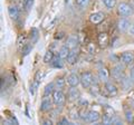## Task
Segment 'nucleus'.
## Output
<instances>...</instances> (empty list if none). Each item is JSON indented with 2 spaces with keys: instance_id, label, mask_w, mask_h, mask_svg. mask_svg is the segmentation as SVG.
I'll return each instance as SVG.
<instances>
[{
  "instance_id": "23",
  "label": "nucleus",
  "mask_w": 134,
  "mask_h": 125,
  "mask_svg": "<svg viewBox=\"0 0 134 125\" xmlns=\"http://www.w3.org/2000/svg\"><path fill=\"white\" fill-rule=\"evenodd\" d=\"M54 52L52 50V49H48L47 52L45 53L44 55V62H46V64H48V62H52V60L54 59Z\"/></svg>"
},
{
  "instance_id": "10",
  "label": "nucleus",
  "mask_w": 134,
  "mask_h": 125,
  "mask_svg": "<svg viewBox=\"0 0 134 125\" xmlns=\"http://www.w3.org/2000/svg\"><path fill=\"white\" fill-rule=\"evenodd\" d=\"M114 116V111L110 106H105L104 108V115H103V122L104 124H111V121Z\"/></svg>"
},
{
  "instance_id": "22",
  "label": "nucleus",
  "mask_w": 134,
  "mask_h": 125,
  "mask_svg": "<svg viewBox=\"0 0 134 125\" xmlns=\"http://www.w3.org/2000/svg\"><path fill=\"white\" fill-rule=\"evenodd\" d=\"M52 66H53V67H56V68H63V67H64V62H63V59H62L59 56L54 57V59L52 60Z\"/></svg>"
},
{
  "instance_id": "14",
  "label": "nucleus",
  "mask_w": 134,
  "mask_h": 125,
  "mask_svg": "<svg viewBox=\"0 0 134 125\" xmlns=\"http://www.w3.org/2000/svg\"><path fill=\"white\" fill-rule=\"evenodd\" d=\"M79 97H81L79 90L76 88V87L70 86V88L68 90V99L70 102H75V101H77V99H79Z\"/></svg>"
},
{
  "instance_id": "16",
  "label": "nucleus",
  "mask_w": 134,
  "mask_h": 125,
  "mask_svg": "<svg viewBox=\"0 0 134 125\" xmlns=\"http://www.w3.org/2000/svg\"><path fill=\"white\" fill-rule=\"evenodd\" d=\"M78 37L77 35H70L68 38H67V41H66V46L68 47L69 49H73V48H76L77 47V44H78Z\"/></svg>"
},
{
  "instance_id": "31",
  "label": "nucleus",
  "mask_w": 134,
  "mask_h": 125,
  "mask_svg": "<svg viewBox=\"0 0 134 125\" xmlns=\"http://www.w3.org/2000/svg\"><path fill=\"white\" fill-rule=\"evenodd\" d=\"M111 124H122V121L120 120V117H117L116 115H114L111 121Z\"/></svg>"
},
{
  "instance_id": "4",
  "label": "nucleus",
  "mask_w": 134,
  "mask_h": 125,
  "mask_svg": "<svg viewBox=\"0 0 134 125\" xmlns=\"http://www.w3.org/2000/svg\"><path fill=\"white\" fill-rule=\"evenodd\" d=\"M53 105H54L53 97H50V95H44L43 99H41V103H40V111L45 112V113L52 111Z\"/></svg>"
},
{
  "instance_id": "18",
  "label": "nucleus",
  "mask_w": 134,
  "mask_h": 125,
  "mask_svg": "<svg viewBox=\"0 0 134 125\" xmlns=\"http://www.w3.org/2000/svg\"><path fill=\"white\" fill-rule=\"evenodd\" d=\"M108 40H110V38H108V35L106 34V32H99V35L97 37V41H98V44L99 46L102 48H105L106 46L108 45Z\"/></svg>"
},
{
  "instance_id": "21",
  "label": "nucleus",
  "mask_w": 134,
  "mask_h": 125,
  "mask_svg": "<svg viewBox=\"0 0 134 125\" xmlns=\"http://www.w3.org/2000/svg\"><path fill=\"white\" fill-rule=\"evenodd\" d=\"M30 41L31 44H36L37 40L39 38V32H38V29L37 28H31L30 29Z\"/></svg>"
},
{
  "instance_id": "8",
  "label": "nucleus",
  "mask_w": 134,
  "mask_h": 125,
  "mask_svg": "<svg viewBox=\"0 0 134 125\" xmlns=\"http://www.w3.org/2000/svg\"><path fill=\"white\" fill-rule=\"evenodd\" d=\"M121 61L124 65H131L134 61V52H124L121 55Z\"/></svg>"
},
{
  "instance_id": "33",
  "label": "nucleus",
  "mask_w": 134,
  "mask_h": 125,
  "mask_svg": "<svg viewBox=\"0 0 134 125\" xmlns=\"http://www.w3.org/2000/svg\"><path fill=\"white\" fill-rule=\"evenodd\" d=\"M126 120L129 122H132L133 121V113L131 111H126Z\"/></svg>"
},
{
  "instance_id": "11",
  "label": "nucleus",
  "mask_w": 134,
  "mask_h": 125,
  "mask_svg": "<svg viewBox=\"0 0 134 125\" xmlns=\"http://www.w3.org/2000/svg\"><path fill=\"white\" fill-rule=\"evenodd\" d=\"M66 81H67V84L69 86H73V87H77L79 84H81V77H79L76 73L68 75Z\"/></svg>"
},
{
  "instance_id": "1",
  "label": "nucleus",
  "mask_w": 134,
  "mask_h": 125,
  "mask_svg": "<svg viewBox=\"0 0 134 125\" xmlns=\"http://www.w3.org/2000/svg\"><path fill=\"white\" fill-rule=\"evenodd\" d=\"M117 12H119L121 17H130V16L133 15L134 9L127 2H120L117 5Z\"/></svg>"
},
{
  "instance_id": "20",
  "label": "nucleus",
  "mask_w": 134,
  "mask_h": 125,
  "mask_svg": "<svg viewBox=\"0 0 134 125\" xmlns=\"http://www.w3.org/2000/svg\"><path fill=\"white\" fill-rule=\"evenodd\" d=\"M66 82L63 77H58L56 78V81L54 82V84H55V89H58V90H63L64 89V87L66 85Z\"/></svg>"
},
{
  "instance_id": "2",
  "label": "nucleus",
  "mask_w": 134,
  "mask_h": 125,
  "mask_svg": "<svg viewBox=\"0 0 134 125\" xmlns=\"http://www.w3.org/2000/svg\"><path fill=\"white\" fill-rule=\"evenodd\" d=\"M52 95H53L54 105H56L57 107H62V106L65 105V103H66V96H65V94L63 93V90L55 89Z\"/></svg>"
},
{
  "instance_id": "29",
  "label": "nucleus",
  "mask_w": 134,
  "mask_h": 125,
  "mask_svg": "<svg viewBox=\"0 0 134 125\" xmlns=\"http://www.w3.org/2000/svg\"><path fill=\"white\" fill-rule=\"evenodd\" d=\"M34 5V0H24L23 1V7L25 11H29L31 9V7Z\"/></svg>"
},
{
  "instance_id": "27",
  "label": "nucleus",
  "mask_w": 134,
  "mask_h": 125,
  "mask_svg": "<svg viewBox=\"0 0 134 125\" xmlns=\"http://www.w3.org/2000/svg\"><path fill=\"white\" fill-rule=\"evenodd\" d=\"M90 2H91V0H75V5H76L78 8H82V9L88 7Z\"/></svg>"
},
{
  "instance_id": "36",
  "label": "nucleus",
  "mask_w": 134,
  "mask_h": 125,
  "mask_svg": "<svg viewBox=\"0 0 134 125\" xmlns=\"http://www.w3.org/2000/svg\"><path fill=\"white\" fill-rule=\"evenodd\" d=\"M43 124H45V125H52L53 122H52L50 120H44V121H43Z\"/></svg>"
},
{
  "instance_id": "19",
  "label": "nucleus",
  "mask_w": 134,
  "mask_h": 125,
  "mask_svg": "<svg viewBox=\"0 0 134 125\" xmlns=\"http://www.w3.org/2000/svg\"><path fill=\"white\" fill-rule=\"evenodd\" d=\"M69 52H70V49L67 47L66 45H64V46H62L59 48V50H58V56H59L63 60H65V59H67V57H68Z\"/></svg>"
},
{
  "instance_id": "35",
  "label": "nucleus",
  "mask_w": 134,
  "mask_h": 125,
  "mask_svg": "<svg viewBox=\"0 0 134 125\" xmlns=\"http://www.w3.org/2000/svg\"><path fill=\"white\" fill-rule=\"evenodd\" d=\"M59 124L65 125V124H70V123H69V121L67 120V117H63V118L59 121Z\"/></svg>"
},
{
  "instance_id": "32",
  "label": "nucleus",
  "mask_w": 134,
  "mask_h": 125,
  "mask_svg": "<svg viewBox=\"0 0 134 125\" xmlns=\"http://www.w3.org/2000/svg\"><path fill=\"white\" fill-rule=\"evenodd\" d=\"M87 52H88L90 54H93L95 52V46H94V44L90 43L88 45H87Z\"/></svg>"
},
{
  "instance_id": "28",
  "label": "nucleus",
  "mask_w": 134,
  "mask_h": 125,
  "mask_svg": "<svg viewBox=\"0 0 134 125\" xmlns=\"http://www.w3.org/2000/svg\"><path fill=\"white\" fill-rule=\"evenodd\" d=\"M102 1L107 9H113L116 6V0H102Z\"/></svg>"
},
{
  "instance_id": "15",
  "label": "nucleus",
  "mask_w": 134,
  "mask_h": 125,
  "mask_svg": "<svg viewBox=\"0 0 134 125\" xmlns=\"http://www.w3.org/2000/svg\"><path fill=\"white\" fill-rule=\"evenodd\" d=\"M100 118V115L98 112L96 111H90L87 112V115H86V122L88 123H94V122H97V121Z\"/></svg>"
},
{
  "instance_id": "37",
  "label": "nucleus",
  "mask_w": 134,
  "mask_h": 125,
  "mask_svg": "<svg viewBox=\"0 0 134 125\" xmlns=\"http://www.w3.org/2000/svg\"><path fill=\"white\" fill-rule=\"evenodd\" d=\"M130 76H131V79L134 82V68H132V70H131V74H130Z\"/></svg>"
},
{
  "instance_id": "13",
  "label": "nucleus",
  "mask_w": 134,
  "mask_h": 125,
  "mask_svg": "<svg viewBox=\"0 0 134 125\" xmlns=\"http://www.w3.org/2000/svg\"><path fill=\"white\" fill-rule=\"evenodd\" d=\"M78 49L77 48H73V49H70V52H69V55L68 57H67V62H68L69 65H74V64H76L77 60H78Z\"/></svg>"
},
{
  "instance_id": "26",
  "label": "nucleus",
  "mask_w": 134,
  "mask_h": 125,
  "mask_svg": "<svg viewBox=\"0 0 134 125\" xmlns=\"http://www.w3.org/2000/svg\"><path fill=\"white\" fill-rule=\"evenodd\" d=\"M55 90V84L54 83H49L48 85H46L45 89H44V95H50L54 93Z\"/></svg>"
},
{
  "instance_id": "38",
  "label": "nucleus",
  "mask_w": 134,
  "mask_h": 125,
  "mask_svg": "<svg viewBox=\"0 0 134 125\" xmlns=\"http://www.w3.org/2000/svg\"><path fill=\"white\" fill-rule=\"evenodd\" d=\"M59 36H56V38H58V39H60V38H63V37H64V32H59V34H58Z\"/></svg>"
},
{
  "instance_id": "39",
  "label": "nucleus",
  "mask_w": 134,
  "mask_h": 125,
  "mask_svg": "<svg viewBox=\"0 0 134 125\" xmlns=\"http://www.w3.org/2000/svg\"><path fill=\"white\" fill-rule=\"evenodd\" d=\"M132 3H133V7H134V0H132Z\"/></svg>"
},
{
  "instance_id": "12",
  "label": "nucleus",
  "mask_w": 134,
  "mask_h": 125,
  "mask_svg": "<svg viewBox=\"0 0 134 125\" xmlns=\"http://www.w3.org/2000/svg\"><path fill=\"white\" fill-rule=\"evenodd\" d=\"M110 76H111V73L106 67L99 68V70H98V78H99V81L102 83H104V84L107 83L108 79H110Z\"/></svg>"
},
{
  "instance_id": "24",
  "label": "nucleus",
  "mask_w": 134,
  "mask_h": 125,
  "mask_svg": "<svg viewBox=\"0 0 134 125\" xmlns=\"http://www.w3.org/2000/svg\"><path fill=\"white\" fill-rule=\"evenodd\" d=\"M27 45V36L26 35H21L18 38V49L23 50V48Z\"/></svg>"
},
{
  "instance_id": "25",
  "label": "nucleus",
  "mask_w": 134,
  "mask_h": 125,
  "mask_svg": "<svg viewBox=\"0 0 134 125\" xmlns=\"http://www.w3.org/2000/svg\"><path fill=\"white\" fill-rule=\"evenodd\" d=\"M44 76H45V73L43 70H38V72L36 73V75H35V87H37L39 85V83L43 81Z\"/></svg>"
},
{
  "instance_id": "3",
  "label": "nucleus",
  "mask_w": 134,
  "mask_h": 125,
  "mask_svg": "<svg viewBox=\"0 0 134 125\" xmlns=\"http://www.w3.org/2000/svg\"><path fill=\"white\" fill-rule=\"evenodd\" d=\"M81 84L84 88H90L94 84V75L91 72H85L81 76Z\"/></svg>"
},
{
  "instance_id": "7",
  "label": "nucleus",
  "mask_w": 134,
  "mask_h": 125,
  "mask_svg": "<svg viewBox=\"0 0 134 125\" xmlns=\"http://www.w3.org/2000/svg\"><path fill=\"white\" fill-rule=\"evenodd\" d=\"M130 26H131V21H130V19L127 17H122L119 20V22H117V29H119L121 32L129 31Z\"/></svg>"
},
{
  "instance_id": "6",
  "label": "nucleus",
  "mask_w": 134,
  "mask_h": 125,
  "mask_svg": "<svg viewBox=\"0 0 134 125\" xmlns=\"http://www.w3.org/2000/svg\"><path fill=\"white\" fill-rule=\"evenodd\" d=\"M103 90H104V94H105L106 96L113 97V96H116V95H117L116 86L114 84H112V83H110V82L105 83V86L103 87Z\"/></svg>"
},
{
  "instance_id": "9",
  "label": "nucleus",
  "mask_w": 134,
  "mask_h": 125,
  "mask_svg": "<svg viewBox=\"0 0 134 125\" xmlns=\"http://www.w3.org/2000/svg\"><path fill=\"white\" fill-rule=\"evenodd\" d=\"M104 19H105V15H104L103 12H100V11L94 12V14H92L90 16V21L92 24H94V25L100 24L102 21H104Z\"/></svg>"
},
{
  "instance_id": "17",
  "label": "nucleus",
  "mask_w": 134,
  "mask_h": 125,
  "mask_svg": "<svg viewBox=\"0 0 134 125\" xmlns=\"http://www.w3.org/2000/svg\"><path fill=\"white\" fill-rule=\"evenodd\" d=\"M8 15L12 20H17L19 18V15H20V11H19V8L17 6H9L8 7Z\"/></svg>"
},
{
  "instance_id": "34",
  "label": "nucleus",
  "mask_w": 134,
  "mask_h": 125,
  "mask_svg": "<svg viewBox=\"0 0 134 125\" xmlns=\"http://www.w3.org/2000/svg\"><path fill=\"white\" fill-rule=\"evenodd\" d=\"M129 34L131 36H134V22L131 24V26H130V28H129Z\"/></svg>"
},
{
  "instance_id": "5",
  "label": "nucleus",
  "mask_w": 134,
  "mask_h": 125,
  "mask_svg": "<svg viewBox=\"0 0 134 125\" xmlns=\"http://www.w3.org/2000/svg\"><path fill=\"white\" fill-rule=\"evenodd\" d=\"M123 65L117 64L112 68L111 74H112L113 78H115V79H117V81H122L123 79V77H124V66Z\"/></svg>"
},
{
  "instance_id": "30",
  "label": "nucleus",
  "mask_w": 134,
  "mask_h": 125,
  "mask_svg": "<svg viewBox=\"0 0 134 125\" xmlns=\"http://www.w3.org/2000/svg\"><path fill=\"white\" fill-rule=\"evenodd\" d=\"M31 49H32V45H29V44H27V45H26V46H25V47L23 48V50H21V52H23L24 55L26 56V55H28V54L31 52Z\"/></svg>"
}]
</instances>
